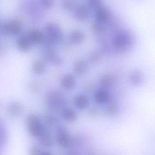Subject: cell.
I'll use <instances>...</instances> for the list:
<instances>
[{"label":"cell","mask_w":155,"mask_h":155,"mask_svg":"<svg viewBox=\"0 0 155 155\" xmlns=\"http://www.w3.org/2000/svg\"><path fill=\"white\" fill-rule=\"evenodd\" d=\"M44 121L45 124L50 127L57 126L59 123V118L53 114H46L44 116Z\"/></svg>","instance_id":"obj_20"},{"label":"cell","mask_w":155,"mask_h":155,"mask_svg":"<svg viewBox=\"0 0 155 155\" xmlns=\"http://www.w3.org/2000/svg\"><path fill=\"white\" fill-rule=\"evenodd\" d=\"M85 155H97V154L95 151L90 150V151H88Z\"/></svg>","instance_id":"obj_32"},{"label":"cell","mask_w":155,"mask_h":155,"mask_svg":"<svg viewBox=\"0 0 155 155\" xmlns=\"http://www.w3.org/2000/svg\"><path fill=\"white\" fill-rule=\"evenodd\" d=\"M85 35L80 31L76 30L70 34L69 39L70 41L74 44H79L84 40Z\"/></svg>","instance_id":"obj_17"},{"label":"cell","mask_w":155,"mask_h":155,"mask_svg":"<svg viewBox=\"0 0 155 155\" xmlns=\"http://www.w3.org/2000/svg\"><path fill=\"white\" fill-rule=\"evenodd\" d=\"M73 16L79 21H86L90 16V11L88 6L81 4L75 6L74 9Z\"/></svg>","instance_id":"obj_7"},{"label":"cell","mask_w":155,"mask_h":155,"mask_svg":"<svg viewBox=\"0 0 155 155\" xmlns=\"http://www.w3.org/2000/svg\"><path fill=\"white\" fill-rule=\"evenodd\" d=\"M40 144L44 147L50 148L54 145V140L51 133L47 128H43L38 137Z\"/></svg>","instance_id":"obj_8"},{"label":"cell","mask_w":155,"mask_h":155,"mask_svg":"<svg viewBox=\"0 0 155 155\" xmlns=\"http://www.w3.org/2000/svg\"><path fill=\"white\" fill-rule=\"evenodd\" d=\"M0 30L4 33L12 35H18L21 31V22L18 19H13L4 25Z\"/></svg>","instance_id":"obj_6"},{"label":"cell","mask_w":155,"mask_h":155,"mask_svg":"<svg viewBox=\"0 0 155 155\" xmlns=\"http://www.w3.org/2000/svg\"><path fill=\"white\" fill-rule=\"evenodd\" d=\"M41 149L38 146H32L29 150V155H41L42 153Z\"/></svg>","instance_id":"obj_28"},{"label":"cell","mask_w":155,"mask_h":155,"mask_svg":"<svg viewBox=\"0 0 155 155\" xmlns=\"http://www.w3.org/2000/svg\"><path fill=\"white\" fill-rule=\"evenodd\" d=\"M31 42L30 41L28 36H23L18 38L16 42L17 47L22 52L28 51L32 44Z\"/></svg>","instance_id":"obj_13"},{"label":"cell","mask_w":155,"mask_h":155,"mask_svg":"<svg viewBox=\"0 0 155 155\" xmlns=\"http://www.w3.org/2000/svg\"><path fill=\"white\" fill-rule=\"evenodd\" d=\"M67 101L60 92L53 91L47 96L46 104L49 109L54 111H60L66 106Z\"/></svg>","instance_id":"obj_1"},{"label":"cell","mask_w":155,"mask_h":155,"mask_svg":"<svg viewBox=\"0 0 155 155\" xmlns=\"http://www.w3.org/2000/svg\"><path fill=\"white\" fill-rule=\"evenodd\" d=\"M61 5L63 9L66 11L74 9L76 6L75 0H62Z\"/></svg>","instance_id":"obj_24"},{"label":"cell","mask_w":155,"mask_h":155,"mask_svg":"<svg viewBox=\"0 0 155 155\" xmlns=\"http://www.w3.org/2000/svg\"><path fill=\"white\" fill-rule=\"evenodd\" d=\"M104 24L95 21L92 25V31L96 34H101L105 30Z\"/></svg>","instance_id":"obj_23"},{"label":"cell","mask_w":155,"mask_h":155,"mask_svg":"<svg viewBox=\"0 0 155 155\" xmlns=\"http://www.w3.org/2000/svg\"><path fill=\"white\" fill-rule=\"evenodd\" d=\"M113 80L112 77L108 74H105L100 80V84L102 88L107 89L112 86L113 85Z\"/></svg>","instance_id":"obj_22"},{"label":"cell","mask_w":155,"mask_h":155,"mask_svg":"<svg viewBox=\"0 0 155 155\" xmlns=\"http://www.w3.org/2000/svg\"><path fill=\"white\" fill-rule=\"evenodd\" d=\"M130 38L128 34L124 31L118 32L113 37V48L115 51H124L130 44Z\"/></svg>","instance_id":"obj_5"},{"label":"cell","mask_w":155,"mask_h":155,"mask_svg":"<svg viewBox=\"0 0 155 155\" xmlns=\"http://www.w3.org/2000/svg\"><path fill=\"white\" fill-rule=\"evenodd\" d=\"M41 155H53V154L49 151H45V152H43Z\"/></svg>","instance_id":"obj_33"},{"label":"cell","mask_w":155,"mask_h":155,"mask_svg":"<svg viewBox=\"0 0 155 155\" xmlns=\"http://www.w3.org/2000/svg\"><path fill=\"white\" fill-rule=\"evenodd\" d=\"M96 10L95 21L104 24L109 21L111 18V12L107 7L102 6Z\"/></svg>","instance_id":"obj_9"},{"label":"cell","mask_w":155,"mask_h":155,"mask_svg":"<svg viewBox=\"0 0 155 155\" xmlns=\"http://www.w3.org/2000/svg\"><path fill=\"white\" fill-rule=\"evenodd\" d=\"M89 100L86 96L84 94H79L75 97L74 100L75 106L78 109H84L88 106Z\"/></svg>","instance_id":"obj_15"},{"label":"cell","mask_w":155,"mask_h":155,"mask_svg":"<svg viewBox=\"0 0 155 155\" xmlns=\"http://www.w3.org/2000/svg\"><path fill=\"white\" fill-rule=\"evenodd\" d=\"M46 40L51 43L61 41L63 37L62 31L59 25L54 23H48L45 27Z\"/></svg>","instance_id":"obj_2"},{"label":"cell","mask_w":155,"mask_h":155,"mask_svg":"<svg viewBox=\"0 0 155 155\" xmlns=\"http://www.w3.org/2000/svg\"><path fill=\"white\" fill-rule=\"evenodd\" d=\"M33 71L37 74H42L45 71V66L41 61H36L34 62L32 65Z\"/></svg>","instance_id":"obj_21"},{"label":"cell","mask_w":155,"mask_h":155,"mask_svg":"<svg viewBox=\"0 0 155 155\" xmlns=\"http://www.w3.org/2000/svg\"><path fill=\"white\" fill-rule=\"evenodd\" d=\"M55 0H40L41 5L46 9L52 8L55 4Z\"/></svg>","instance_id":"obj_27"},{"label":"cell","mask_w":155,"mask_h":155,"mask_svg":"<svg viewBox=\"0 0 155 155\" xmlns=\"http://www.w3.org/2000/svg\"><path fill=\"white\" fill-rule=\"evenodd\" d=\"M2 120L0 119V128H2Z\"/></svg>","instance_id":"obj_34"},{"label":"cell","mask_w":155,"mask_h":155,"mask_svg":"<svg viewBox=\"0 0 155 155\" xmlns=\"http://www.w3.org/2000/svg\"><path fill=\"white\" fill-rule=\"evenodd\" d=\"M87 6L93 9H98L102 6V0H87Z\"/></svg>","instance_id":"obj_26"},{"label":"cell","mask_w":155,"mask_h":155,"mask_svg":"<svg viewBox=\"0 0 155 155\" xmlns=\"http://www.w3.org/2000/svg\"><path fill=\"white\" fill-rule=\"evenodd\" d=\"M76 80L73 75L66 74L63 76L61 80L62 86L66 90L72 89L75 85Z\"/></svg>","instance_id":"obj_14"},{"label":"cell","mask_w":155,"mask_h":155,"mask_svg":"<svg viewBox=\"0 0 155 155\" xmlns=\"http://www.w3.org/2000/svg\"><path fill=\"white\" fill-rule=\"evenodd\" d=\"M28 37L33 44L43 43L45 39L43 33L38 30H32L29 33Z\"/></svg>","instance_id":"obj_12"},{"label":"cell","mask_w":155,"mask_h":155,"mask_svg":"<svg viewBox=\"0 0 155 155\" xmlns=\"http://www.w3.org/2000/svg\"><path fill=\"white\" fill-rule=\"evenodd\" d=\"M98 111L96 108H92L89 111V114L92 116H95L98 114Z\"/></svg>","instance_id":"obj_30"},{"label":"cell","mask_w":155,"mask_h":155,"mask_svg":"<svg viewBox=\"0 0 155 155\" xmlns=\"http://www.w3.org/2000/svg\"><path fill=\"white\" fill-rule=\"evenodd\" d=\"M23 108L22 106L18 102L11 103L8 106V111L11 115L15 116L21 115L23 113Z\"/></svg>","instance_id":"obj_18"},{"label":"cell","mask_w":155,"mask_h":155,"mask_svg":"<svg viewBox=\"0 0 155 155\" xmlns=\"http://www.w3.org/2000/svg\"><path fill=\"white\" fill-rule=\"evenodd\" d=\"M90 61L93 63H97L101 60V55L98 53L95 52L92 53L89 57Z\"/></svg>","instance_id":"obj_29"},{"label":"cell","mask_w":155,"mask_h":155,"mask_svg":"<svg viewBox=\"0 0 155 155\" xmlns=\"http://www.w3.org/2000/svg\"><path fill=\"white\" fill-rule=\"evenodd\" d=\"M57 142L62 148L68 149L73 145L74 140L66 128L60 125L57 128Z\"/></svg>","instance_id":"obj_4"},{"label":"cell","mask_w":155,"mask_h":155,"mask_svg":"<svg viewBox=\"0 0 155 155\" xmlns=\"http://www.w3.org/2000/svg\"><path fill=\"white\" fill-rule=\"evenodd\" d=\"M88 65L84 61H80L74 64V71L76 74L82 75L84 74L87 71Z\"/></svg>","instance_id":"obj_19"},{"label":"cell","mask_w":155,"mask_h":155,"mask_svg":"<svg viewBox=\"0 0 155 155\" xmlns=\"http://www.w3.org/2000/svg\"><path fill=\"white\" fill-rule=\"evenodd\" d=\"M26 126L28 133L33 137H38L43 129L41 119L35 114L28 116L26 121Z\"/></svg>","instance_id":"obj_3"},{"label":"cell","mask_w":155,"mask_h":155,"mask_svg":"<svg viewBox=\"0 0 155 155\" xmlns=\"http://www.w3.org/2000/svg\"><path fill=\"white\" fill-rule=\"evenodd\" d=\"M65 155H78V154L76 151H70L67 152Z\"/></svg>","instance_id":"obj_31"},{"label":"cell","mask_w":155,"mask_h":155,"mask_svg":"<svg viewBox=\"0 0 155 155\" xmlns=\"http://www.w3.org/2000/svg\"><path fill=\"white\" fill-rule=\"evenodd\" d=\"M118 112V108L115 103H111L107 108V113L111 116H114Z\"/></svg>","instance_id":"obj_25"},{"label":"cell","mask_w":155,"mask_h":155,"mask_svg":"<svg viewBox=\"0 0 155 155\" xmlns=\"http://www.w3.org/2000/svg\"><path fill=\"white\" fill-rule=\"evenodd\" d=\"M62 117L64 119L67 123H72L77 119V113L70 108H65L63 111Z\"/></svg>","instance_id":"obj_16"},{"label":"cell","mask_w":155,"mask_h":155,"mask_svg":"<svg viewBox=\"0 0 155 155\" xmlns=\"http://www.w3.org/2000/svg\"><path fill=\"white\" fill-rule=\"evenodd\" d=\"M110 96L109 92L107 89L101 88L97 90L95 94V101L99 104H106L110 100Z\"/></svg>","instance_id":"obj_10"},{"label":"cell","mask_w":155,"mask_h":155,"mask_svg":"<svg viewBox=\"0 0 155 155\" xmlns=\"http://www.w3.org/2000/svg\"><path fill=\"white\" fill-rule=\"evenodd\" d=\"M44 59L46 61L53 63L56 65H61L63 63L62 59L57 56L55 52L51 48H49L45 54Z\"/></svg>","instance_id":"obj_11"}]
</instances>
